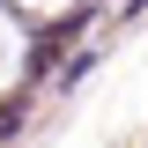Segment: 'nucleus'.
I'll return each instance as SVG.
<instances>
[{
  "label": "nucleus",
  "mask_w": 148,
  "mask_h": 148,
  "mask_svg": "<svg viewBox=\"0 0 148 148\" xmlns=\"http://www.w3.org/2000/svg\"><path fill=\"white\" fill-rule=\"evenodd\" d=\"M8 133H22V104H0V141Z\"/></svg>",
  "instance_id": "f257e3e1"
}]
</instances>
